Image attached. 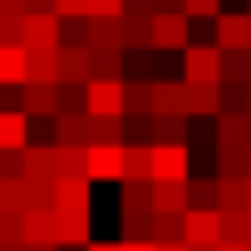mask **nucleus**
Returning a JSON list of instances; mask_svg holds the SVG:
<instances>
[{"label":"nucleus","mask_w":251,"mask_h":251,"mask_svg":"<svg viewBox=\"0 0 251 251\" xmlns=\"http://www.w3.org/2000/svg\"><path fill=\"white\" fill-rule=\"evenodd\" d=\"M192 20H182L177 10H168V15H153L148 20V50H163V54H173V50H187L192 40Z\"/></svg>","instance_id":"1"},{"label":"nucleus","mask_w":251,"mask_h":251,"mask_svg":"<svg viewBox=\"0 0 251 251\" xmlns=\"http://www.w3.org/2000/svg\"><path fill=\"white\" fill-rule=\"evenodd\" d=\"M187 177V148L182 143H153L148 148V182H182Z\"/></svg>","instance_id":"2"},{"label":"nucleus","mask_w":251,"mask_h":251,"mask_svg":"<svg viewBox=\"0 0 251 251\" xmlns=\"http://www.w3.org/2000/svg\"><path fill=\"white\" fill-rule=\"evenodd\" d=\"M84 113L89 118H118L123 113V84L118 79H89L84 84Z\"/></svg>","instance_id":"3"},{"label":"nucleus","mask_w":251,"mask_h":251,"mask_svg":"<svg viewBox=\"0 0 251 251\" xmlns=\"http://www.w3.org/2000/svg\"><path fill=\"white\" fill-rule=\"evenodd\" d=\"M212 45L217 50H251V15L246 10H226L212 20Z\"/></svg>","instance_id":"4"},{"label":"nucleus","mask_w":251,"mask_h":251,"mask_svg":"<svg viewBox=\"0 0 251 251\" xmlns=\"http://www.w3.org/2000/svg\"><path fill=\"white\" fill-rule=\"evenodd\" d=\"M222 50L217 45H187L182 50V84H217Z\"/></svg>","instance_id":"5"},{"label":"nucleus","mask_w":251,"mask_h":251,"mask_svg":"<svg viewBox=\"0 0 251 251\" xmlns=\"http://www.w3.org/2000/svg\"><path fill=\"white\" fill-rule=\"evenodd\" d=\"M20 50H59V15H20Z\"/></svg>","instance_id":"6"},{"label":"nucleus","mask_w":251,"mask_h":251,"mask_svg":"<svg viewBox=\"0 0 251 251\" xmlns=\"http://www.w3.org/2000/svg\"><path fill=\"white\" fill-rule=\"evenodd\" d=\"M177 241L182 246H217V207H187Z\"/></svg>","instance_id":"7"},{"label":"nucleus","mask_w":251,"mask_h":251,"mask_svg":"<svg viewBox=\"0 0 251 251\" xmlns=\"http://www.w3.org/2000/svg\"><path fill=\"white\" fill-rule=\"evenodd\" d=\"M54 217H89V177L54 182Z\"/></svg>","instance_id":"8"},{"label":"nucleus","mask_w":251,"mask_h":251,"mask_svg":"<svg viewBox=\"0 0 251 251\" xmlns=\"http://www.w3.org/2000/svg\"><path fill=\"white\" fill-rule=\"evenodd\" d=\"M212 143L217 148H251V113H217Z\"/></svg>","instance_id":"9"},{"label":"nucleus","mask_w":251,"mask_h":251,"mask_svg":"<svg viewBox=\"0 0 251 251\" xmlns=\"http://www.w3.org/2000/svg\"><path fill=\"white\" fill-rule=\"evenodd\" d=\"M54 84H89V50L59 45L54 50Z\"/></svg>","instance_id":"10"},{"label":"nucleus","mask_w":251,"mask_h":251,"mask_svg":"<svg viewBox=\"0 0 251 251\" xmlns=\"http://www.w3.org/2000/svg\"><path fill=\"white\" fill-rule=\"evenodd\" d=\"M123 148H84V177L89 182H118Z\"/></svg>","instance_id":"11"},{"label":"nucleus","mask_w":251,"mask_h":251,"mask_svg":"<svg viewBox=\"0 0 251 251\" xmlns=\"http://www.w3.org/2000/svg\"><path fill=\"white\" fill-rule=\"evenodd\" d=\"M50 133L59 148H89V113H54Z\"/></svg>","instance_id":"12"},{"label":"nucleus","mask_w":251,"mask_h":251,"mask_svg":"<svg viewBox=\"0 0 251 251\" xmlns=\"http://www.w3.org/2000/svg\"><path fill=\"white\" fill-rule=\"evenodd\" d=\"M20 113H25V118H54V113H59L54 84H20Z\"/></svg>","instance_id":"13"},{"label":"nucleus","mask_w":251,"mask_h":251,"mask_svg":"<svg viewBox=\"0 0 251 251\" xmlns=\"http://www.w3.org/2000/svg\"><path fill=\"white\" fill-rule=\"evenodd\" d=\"M148 20H153V15H138V10H123V15H118V50H123V54L148 50Z\"/></svg>","instance_id":"14"},{"label":"nucleus","mask_w":251,"mask_h":251,"mask_svg":"<svg viewBox=\"0 0 251 251\" xmlns=\"http://www.w3.org/2000/svg\"><path fill=\"white\" fill-rule=\"evenodd\" d=\"M187 123L192 118H182V113H148V138L153 143H182L187 148Z\"/></svg>","instance_id":"15"},{"label":"nucleus","mask_w":251,"mask_h":251,"mask_svg":"<svg viewBox=\"0 0 251 251\" xmlns=\"http://www.w3.org/2000/svg\"><path fill=\"white\" fill-rule=\"evenodd\" d=\"M30 143V118L20 108H0V153H15Z\"/></svg>","instance_id":"16"},{"label":"nucleus","mask_w":251,"mask_h":251,"mask_svg":"<svg viewBox=\"0 0 251 251\" xmlns=\"http://www.w3.org/2000/svg\"><path fill=\"white\" fill-rule=\"evenodd\" d=\"M148 108L153 113H182V79H153L148 84Z\"/></svg>","instance_id":"17"},{"label":"nucleus","mask_w":251,"mask_h":251,"mask_svg":"<svg viewBox=\"0 0 251 251\" xmlns=\"http://www.w3.org/2000/svg\"><path fill=\"white\" fill-rule=\"evenodd\" d=\"M182 113L187 118H217V84H182Z\"/></svg>","instance_id":"18"},{"label":"nucleus","mask_w":251,"mask_h":251,"mask_svg":"<svg viewBox=\"0 0 251 251\" xmlns=\"http://www.w3.org/2000/svg\"><path fill=\"white\" fill-rule=\"evenodd\" d=\"M212 207L217 212H246V177H212Z\"/></svg>","instance_id":"19"},{"label":"nucleus","mask_w":251,"mask_h":251,"mask_svg":"<svg viewBox=\"0 0 251 251\" xmlns=\"http://www.w3.org/2000/svg\"><path fill=\"white\" fill-rule=\"evenodd\" d=\"M25 246H59V222L54 212H25Z\"/></svg>","instance_id":"20"},{"label":"nucleus","mask_w":251,"mask_h":251,"mask_svg":"<svg viewBox=\"0 0 251 251\" xmlns=\"http://www.w3.org/2000/svg\"><path fill=\"white\" fill-rule=\"evenodd\" d=\"M217 84H251V50H222Z\"/></svg>","instance_id":"21"},{"label":"nucleus","mask_w":251,"mask_h":251,"mask_svg":"<svg viewBox=\"0 0 251 251\" xmlns=\"http://www.w3.org/2000/svg\"><path fill=\"white\" fill-rule=\"evenodd\" d=\"M148 212H187V197H182V182H148Z\"/></svg>","instance_id":"22"},{"label":"nucleus","mask_w":251,"mask_h":251,"mask_svg":"<svg viewBox=\"0 0 251 251\" xmlns=\"http://www.w3.org/2000/svg\"><path fill=\"white\" fill-rule=\"evenodd\" d=\"M123 84V113L118 118H148V79H118Z\"/></svg>","instance_id":"23"},{"label":"nucleus","mask_w":251,"mask_h":251,"mask_svg":"<svg viewBox=\"0 0 251 251\" xmlns=\"http://www.w3.org/2000/svg\"><path fill=\"white\" fill-rule=\"evenodd\" d=\"M177 236H182V212H177V217H173V212H153V217H148V241H153V246H173Z\"/></svg>","instance_id":"24"},{"label":"nucleus","mask_w":251,"mask_h":251,"mask_svg":"<svg viewBox=\"0 0 251 251\" xmlns=\"http://www.w3.org/2000/svg\"><path fill=\"white\" fill-rule=\"evenodd\" d=\"M89 79H123V50H89Z\"/></svg>","instance_id":"25"},{"label":"nucleus","mask_w":251,"mask_h":251,"mask_svg":"<svg viewBox=\"0 0 251 251\" xmlns=\"http://www.w3.org/2000/svg\"><path fill=\"white\" fill-rule=\"evenodd\" d=\"M25 84H54V50H25Z\"/></svg>","instance_id":"26"},{"label":"nucleus","mask_w":251,"mask_h":251,"mask_svg":"<svg viewBox=\"0 0 251 251\" xmlns=\"http://www.w3.org/2000/svg\"><path fill=\"white\" fill-rule=\"evenodd\" d=\"M89 148H123V123L118 118H89Z\"/></svg>","instance_id":"27"},{"label":"nucleus","mask_w":251,"mask_h":251,"mask_svg":"<svg viewBox=\"0 0 251 251\" xmlns=\"http://www.w3.org/2000/svg\"><path fill=\"white\" fill-rule=\"evenodd\" d=\"M0 84H25V50L0 45Z\"/></svg>","instance_id":"28"},{"label":"nucleus","mask_w":251,"mask_h":251,"mask_svg":"<svg viewBox=\"0 0 251 251\" xmlns=\"http://www.w3.org/2000/svg\"><path fill=\"white\" fill-rule=\"evenodd\" d=\"M148 148H153V143H148ZM148 148H123L118 182H148Z\"/></svg>","instance_id":"29"},{"label":"nucleus","mask_w":251,"mask_h":251,"mask_svg":"<svg viewBox=\"0 0 251 251\" xmlns=\"http://www.w3.org/2000/svg\"><path fill=\"white\" fill-rule=\"evenodd\" d=\"M84 50H118V20H89Z\"/></svg>","instance_id":"30"},{"label":"nucleus","mask_w":251,"mask_h":251,"mask_svg":"<svg viewBox=\"0 0 251 251\" xmlns=\"http://www.w3.org/2000/svg\"><path fill=\"white\" fill-rule=\"evenodd\" d=\"M59 177H84V148H59L54 143V182Z\"/></svg>","instance_id":"31"},{"label":"nucleus","mask_w":251,"mask_h":251,"mask_svg":"<svg viewBox=\"0 0 251 251\" xmlns=\"http://www.w3.org/2000/svg\"><path fill=\"white\" fill-rule=\"evenodd\" d=\"M217 177H246V148H217Z\"/></svg>","instance_id":"32"},{"label":"nucleus","mask_w":251,"mask_h":251,"mask_svg":"<svg viewBox=\"0 0 251 251\" xmlns=\"http://www.w3.org/2000/svg\"><path fill=\"white\" fill-rule=\"evenodd\" d=\"M0 212H25V177H0Z\"/></svg>","instance_id":"33"},{"label":"nucleus","mask_w":251,"mask_h":251,"mask_svg":"<svg viewBox=\"0 0 251 251\" xmlns=\"http://www.w3.org/2000/svg\"><path fill=\"white\" fill-rule=\"evenodd\" d=\"M84 40H89V15H69V20H59V45L84 50Z\"/></svg>","instance_id":"34"},{"label":"nucleus","mask_w":251,"mask_h":251,"mask_svg":"<svg viewBox=\"0 0 251 251\" xmlns=\"http://www.w3.org/2000/svg\"><path fill=\"white\" fill-rule=\"evenodd\" d=\"M177 15L182 20H217L222 15V0H177Z\"/></svg>","instance_id":"35"},{"label":"nucleus","mask_w":251,"mask_h":251,"mask_svg":"<svg viewBox=\"0 0 251 251\" xmlns=\"http://www.w3.org/2000/svg\"><path fill=\"white\" fill-rule=\"evenodd\" d=\"M59 113H84V84H54Z\"/></svg>","instance_id":"36"},{"label":"nucleus","mask_w":251,"mask_h":251,"mask_svg":"<svg viewBox=\"0 0 251 251\" xmlns=\"http://www.w3.org/2000/svg\"><path fill=\"white\" fill-rule=\"evenodd\" d=\"M187 207H212V177H182Z\"/></svg>","instance_id":"37"},{"label":"nucleus","mask_w":251,"mask_h":251,"mask_svg":"<svg viewBox=\"0 0 251 251\" xmlns=\"http://www.w3.org/2000/svg\"><path fill=\"white\" fill-rule=\"evenodd\" d=\"M25 212H0V246H20L25 241Z\"/></svg>","instance_id":"38"},{"label":"nucleus","mask_w":251,"mask_h":251,"mask_svg":"<svg viewBox=\"0 0 251 251\" xmlns=\"http://www.w3.org/2000/svg\"><path fill=\"white\" fill-rule=\"evenodd\" d=\"M123 123V148H148V118H118Z\"/></svg>","instance_id":"39"},{"label":"nucleus","mask_w":251,"mask_h":251,"mask_svg":"<svg viewBox=\"0 0 251 251\" xmlns=\"http://www.w3.org/2000/svg\"><path fill=\"white\" fill-rule=\"evenodd\" d=\"M148 217L153 212H123V241H148Z\"/></svg>","instance_id":"40"},{"label":"nucleus","mask_w":251,"mask_h":251,"mask_svg":"<svg viewBox=\"0 0 251 251\" xmlns=\"http://www.w3.org/2000/svg\"><path fill=\"white\" fill-rule=\"evenodd\" d=\"M84 15L89 20H118L123 15V0H84Z\"/></svg>","instance_id":"41"},{"label":"nucleus","mask_w":251,"mask_h":251,"mask_svg":"<svg viewBox=\"0 0 251 251\" xmlns=\"http://www.w3.org/2000/svg\"><path fill=\"white\" fill-rule=\"evenodd\" d=\"M123 212H148V182H123Z\"/></svg>","instance_id":"42"},{"label":"nucleus","mask_w":251,"mask_h":251,"mask_svg":"<svg viewBox=\"0 0 251 251\" xmlns=\"http://www.w3.org/2000/svg\"><path fill=\"white\" fill-rule=\"evenodd\" d=\"M0 45H20V15H0Z\"/></svg>","instance_id":"43"},{"label":"nucleus","mask_w":251,"mask_h":251,"mask_svg":"<svg viewBox=\"0 0 251 251\" xmlns=\"http://www.w3.org/2000/svg\"><path fill=\"white\" fill-rule=\"evenodd\" d=\"M0 177H25V163H20V148H15V153H0Z\"/></svg>","instance_id":"44"},{"label":"nucleus","mask_w":251,"mask_h":251,"mask_svg":"<svg viewBox=\"0 0 251 251\" xmlns=\"http://www.w3.org/2000/svg\"><path fill=\"white\" fill-rule=\"evenodd\" d=\"M50 10L59 20H69V15H84V0H50Z\"/></svg>","instance_id":"45"},{"label":"nucleus","mask_w":251,"mask_h":251,"mask_svg":"<svg viewBox=\"0 0 251 251\" xmlns=\"http://www.w3.org/2000/svg\"><path fill=\"white\" fill-rule=\"evenodd\" d=\"M0 15H25V0H0Z\"/></svg>","instance_id":"46"},{"label":"nucleus","mask_w":251,"mask_h":251,"mask_svg":"<svg viewBox=\"0 0 251 251\" xmlns=\"http://www.w3.org/2000/svg\"><path fill=\"white\" fill-rule=\"evenodd\" d=\"M45 10H50V0H25V15H45ZM50 15H54V10H50Z\"/></svg>","instance_id":"47"},{"label":"nucleus","mask_w":251,"mask_h":251,"mask_svg":"<svg viewBox=\"0 0 251 251\" xmlns=\"http://www.w3.org/2000/svg\"><path fill=\"white\" fill-rule=\"evenodd\" d=\"M118 251H153V241H118Z\"/></svg>","instance_id":"48"},{"label":"nucleus","mask_w":251,"mask_h":251,"mask_svg":"<svg viewBox=\"0 0 251 251\" xmlns=\"http://www.w3.org/2000/svg\"><path fill=\"white\" fill-rule=\"evenodd\" d=\"M168 10H177V0H153V15H168Z\"/></svg>","instance_id":"49"},{"label":"nucleus","mask_w":251,"mask_h":251,"mask_svg":"<svg viewBox=\"0 0 251 251\" xmlns=\"http://www.w3.org/2000/svg\"><path fill=\"white\" fill-rule=\"evenodd\" d=\"M84 251H118V241H89Z\"/></svg>","instance_id":"50"},{"label":"nucleus","mask_w":251,"mask_h":251,"mask_svg":"<svg viewBox=\"0 0 251 251\" xmlns=\"http://www.w3.org/2000/svg\"><path fill=\"white\" fill-rule=\"evenodd\" d=\"M212 251H251V246H231V241H217Z\"/></svg>","instance_id":"51"},{"label":"nucleus","mask_w":251,"mask_h":251,"mask_svg":"<svg viewBox=\"0 0 251 251\" xmlns=\"http://www.w3.org/2000/svg\"><path fill=\"white\" fill-rule=\"evenodd\" d=\"M153 251H182V241H173V246H153Z\"/></svg>","instance_id":"52"},{"label":"nucleus","mask_w":251,"mask_h":251,"mask_svg":"<svg viewBox=\"0 0 251 251\" xmlns=\"http://www.w3.org/2000/svg\"><path fill=\"white\" fill-rule=\"evenodd\" d=\"M25 251H59V246H25Z\"/></svg>","instance_id":"53"},{"label":"nucleus","mask_w":251,"mask_h":251,"mask_svg":"<svg viewBox=\"0 0 251 251\" xmlns=\"http://www.w3.org/2000/svg\"><path fill=\"white\" fill-rule=\"evenodd\" d=\"M246 212H251V177H246Z\"/></svg>","instance_id":"54"},{"label":"nucleus","mask_w":251,"mask_h":251,"mask_svg":"<svg viewBox=\"0 0 251 251\" xmlns=\"http://www.w3.org/2000/svg\"><path fill=\"white\" fill-rule=\"evenodd\" d=\"M0 251H25V241H20V246H0Z\"/></svg>","instance_id":"55"},{"label":"nucleus","mask_w":251,"mask_h":251,"mask_svg":"<svg viewBox=\"0 0 251 251\" xmlns=\"http://www.w3.org/2000/svg\"><path fill=\"white\" fill-rule=\"evenodd\" d=\"M182 251H212V246H182Z\"/></svg>","instance_id":"56"},{"label":"nucleus","mask_w":251,"mask_h":251,"mask_svg":"<svg viewBox=\"0 0 251 251\" xmlns=\"http://www.w3.org/2000/svg\"><path fill=\"white\" fill-rule=\"evenodd\" d=\"M246 113H251V84H246Z\"/></svg>","instance_id":"57"},{"label":"nucleus","mask_w":251,"mask_h":251,"mask_svg":"<svg viewBox=\"0 0 251 251\" xmlns=\"http://www.w3.org/2000/svg\"><path fill=\"white\" fill-rule=\"evenodd\" d=\"M246 177H251V148H246Z\"/></svg>","instance_id":"58"},{"label":"nucleus","mask_w":251,"mask_h":251,"mask_svg":"<svg viewBox=\"0 0 251 251\" xmlns=\"http://www.w3.org/2000/svg\"><path fill=\"white\" fill-rule=\"evenodd\" d=\"M246 246H251V217H246Z\"/></svg>","instance_id":"59"},{"label":"nucleus","mask_w":251,"mask_h":251,"mask_svg":"<svg viewBox=\"0 0 251 251\" xmlns=\"http://www.w3.org/2000/svg\"><path fill=\"white\" fill-rule=\"evenodd\" d=\"M246 15H251V0H246Z\"/></svg>","instance_id":"60"}]
</instances>
